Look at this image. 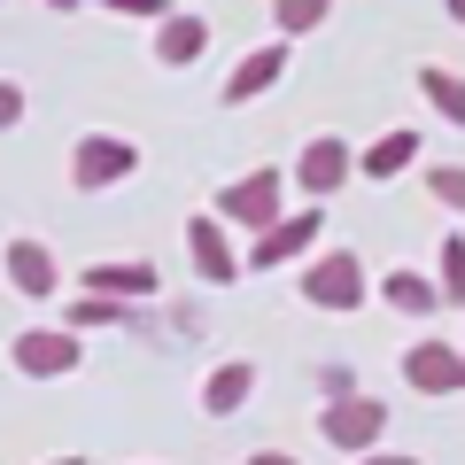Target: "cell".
<instances>
[{
    "label": "cell",
    "instance_id": "10",
    "mask_svg": "<svg viewBox=\"0 0 465 465\" xmlns=\"http://www.w3.org/2000/svg\"><path fill=\"white\" fill-rule=\"evenodd\" d=\"M186 256H194V272H202L210 287H232V280H241L225 232H217V217H186Z\"/></svg>",
    "mask_w": 465,
    "mask_h": 465
},
{
    "label": "cell",
    "instance_id": "2",
    "mask_svg": "<svg viewBox=\"0 0 465 465\" xmlns=\"http://www.w3.org/2000/svg\"><path fill=\"white\" fill-rule=\"evenodd\" d=\"M318 434H326L333 450H357V458H365V450H381V434H388V403H381V396H357V388H349V396H333V403H326Z\"/></svg>",
    "mask_w": 465,
    "mask_h": 465
},
{
    "label": "cell",
    "instance_id": "13",
    "mask_svg": "<svg viewBox=\"0 0 465 465\" xmlns=\"http://www.w3.org/2000/svg\"><path fill=\"white\" fill-rule=\"evenodd\" d=\"M249 396H256V365H217L210 388H202V411H210V419H232Z\"/></svg>",
    "mask_w": 465,
    "mask_h": 465
},
{
    "label": "cell",
    "instance_id": "12",
    "mask_svg": "<svg viewBox=\"0 0 465 465\" xmlns=\"http://www.w3.org/2000/svg\"><path fill=\"white\" fill-rule=\"evenodd\" d=\"M411 155H419V133H411V124H396V133H381L365 155H357V171H365V179H403Z\"/></svg>",
    "mask_w": 465,
    "mask_h": 465
},
{
    "label": "cell",
    "instance_id": "7",
    "mask_svg": "<svg viewBox=\"0 0 465 465\" xmlns=\"http://www.w3.org/2000/svg\"><path fill=\"white\" fill-rule=\"evenodd\" d=\"M349 171H357V148H349V140H333V133H318L311 148L295 155V186H302L311 202H326L333 186L349 179Z\"/></svg>",
    "mask_w": 465,
    "mask_h": 465
},
{
    "label": "cell",
    "instance_id": "26",
    "mask_svg": "<svg viewBox=\"0 0 465 465\" xmlns=\"http://www.w3.org/2000/svg\"><path fill=\"white\" fill-rule=\"evenodd\" d=\"M450 24H465V0H450Z\"/></svg>",
    "mask_w": 465,
    "mask_h": 465
},
{
    "label": "cell",
    "instance_id": "15",
    "mask_svg": "<svg viewBox=\"0 0 465 465\" xmlns=\"http://www.w3.org/2000/svg\"><path fill=\"white\" fill-rule=\"evenodd\" d=\"M202 47H210V24H202V16H163V32H155V63L179 70V63H194Z\"/></svg>",
    "mask_w": 465,
    "mask_h": 465
},
{
    "label": "cell",
    "instance_id": "17",
    "mask_svg": "<svg viewBox=\"0 0 465 465\" xmlns=\"http://www.w3.org/2000/svg\"><path fill=\"white\" fill-rule=\"evenodd\" d=\"M419 94H427L434 109H442L450 124H458V133H465V78H458V70H442V63H427V70H419Z\"/></svg>",
    "mask_w": 465,
    "mask_h": 465
},
{
    "label": "cell",
    "instance_id": "23",
    "mask_svg": "<svg viewBox=\"0 0 465 465\" xmlns=\"http://www.w3.org/2000/svg\"><path fill=\"white\" fill-rule=\"evenodd\" d=\"M109 8H116V16H171L163 0H109Z\"/></svg>",
    "mask_w": 465,
    "mask_h": 465
},
{
    "label": "cell",
    "instance_id": "1",
    "mask_svg": "<svg viewBox=\"0 0 465 465\" xmlns=\"http://www.w3.org/2000/svg\"><path fill=\"white\" fill-rule=\"evenodd\" d=\"M8 357H16L24 381H63V372H78L85 341H78V326H32L8 341Z\"/></svg>",
    "mask_w": 465,
    "mask_h": 465
},
{
    "label": "cell",
    "instance_id": "27",
    "mask_svg": "<svg viewBox=\"0 0 465 465\" xmlns=\"http://www.w3.org/2000/svg\"><path fill=\"white\" fill-rule=\"evenodd\" d=\"M47 8H78V0H47Z\"/></svg>",
    "mask_w": 465,
    "mask_h": 465
},
{
    "label": "cell",
    "instance_id": "16",
    "mask_svg": "<svg viewBox=\"0 0 465 465\" xmlns=\"http://www.w3.org/2000/svg\"><path fill=\"white\" fill-rule=\"evenodd\" d=\"M381 295L396 302L403 318H427V311H442V295H434V280H427V272H388V280H381Z\"/></svg>",
    "mask_w": 465,
    "mask_h": 465
},
{
    "label": "cell",
    "instance_id": "14",
    "mask_svg": "<svg viewBox=\"0 0 465 465\" xmlns=\"http://www.w3.org/2000/svg\"><path fill=\"white\" fill-rule=\"evenodd\" d=\"M280 70H287V47H256V54H241V70L225 78V101H256L264 85H280Z\"/></svg>",
    "mask_w": 465,
    "mask_h": 465
},
{
    "label": "cell",
    "instance_id": "25",
    "mask_svg": "<svg viewBox=\"0 0 465 465\" xmlns=\"http://www.w3.org/2000/svg\"><path fill=\"white\" fill-rule=\"evenodd\" d=\"M249 465H295V458H287V450H256Z\"/></svg>",
    "mask_w": 465,
    "mask_h": 465
},
{
    "label": "cell",
    "instance_id": "28",
    "mask_svg": "<svg viewBox=\"0 0 465 465\" xmlns=\"http://www.w3.org/2000/svg\"><path fill=\"white\" fill-rule=\"evenodd\" d=\"M47 465H78V458H47Z\"/></svg>",
    "mask_w": 465,
    "mask_h": 465
},
{
    "label": "cell",
    "instance_id": "4",
    "mask_svg": "<svg viewBox=\"0 0 465 465\" xmlns=\"http://www.w3.org/2000/svg\"><path fill=\"white\" fill-rule=\"evenodd\" d=\"M302 302H318V311H357V302H365V264H357L349 249L311 256V272H302Z\"/></svg>",
    "mask_w": 465,
    "mask_h": 465
},
{
    "label": "cell",
    "instance_id": "20",
    "mask_svg": "<svg viewBox=\"0 0 465 465\" xmlns=\"http://www.w3.org/2000/svg\"><path fill=\"white\" fill-rule=\"evenodd\" d=\"M427 194L442 202V210L465 217V171H458V163H434V171H427Z\"/></svg>",
    "mask_w": 465,
    "mask_h": 465
},
{
    "label": "cell",
    "instance_id": "21",
    "mask_svg": "<svg viewBox=\"0 0 465 465\" xmlns=\"http://www.w3.org/2000/svg\"><path fill=\"white\" fill-rule=\"evenodd\" d=\"M124 318V302H109V295H85V302H70V326H116Z\"/></svg>",
    "mask_w": 465,
    "mask_h": 465
},
{
    "label": "cell",
    "instance_id": "9",
    "mask_svg": "<svg viewBox=\"0 0 465 465\" xmlns=\"http://www.w3.org/2000/svg\"><path fill=\"white\" fill-rule=\"evenodd\" d=\"M318 225H326L318 210H302V217H280V225H264V232H256V249H249V264H256V272H272V264H295V256L318 241Z\"/></svg>",
    "mask_w": 465,
    "mask_h": 465
},
{
    "label": "cell",
    "instance_id": "6",
    "mask_svg": "<svg viewBox=\"0 0 465 465\" xmlns=\"http://www.w3.org/2000/svg\"><path fill=\"white\" fill-rule=\"evenodd\" d=\"M403 381H411L419 396H458V388H465V349L411 341V349H403Z\"/></svg>",
    "mask_w": 465,
    "mask_h": 465
},
{
    "label": "cell",
    "instance_id": "5",
    "mask_svg": "<svg viewBox=\"0 0 465 465\" xmlns=\"http://www.w3.org/2000/svg\"><path fill=\"white\" fill-rule=\"evenodd\" d=\"M217 217H232V225H249V232H264V225H280V171H249V179H232V186H217Z\"/></svg>",
    "mask_w": 465,
    "mask_h": 465
},
{
    "label": "cell",
    "instance_id": "8",
    "mask_svg": "<svg viewBox=\"0 0 465 465\" xmlns=\"http://www.w3.org/2000/svg\"><path fill=\"white\" fill-rule=\"evenodd\" d=\"M78 287H85V295H109V302H148L155 295V264H148V256H133V264L109 256V264H85Z\"/></svg>",
    "mask_w": 465,
    "mask_h": 465
},
{
    "label": "cell",
    "instance_id": "3",
    "mask_svg": "<svg viewBox=\"0 0 465 465\" xmlns=\"http://www.w3.org/2000/svg\"><path fill=\"white\" fill-rule=\"evenodd\" d=\"M133 171H140V148L116 140V133H85L78 148H70V186H78V194H101V186L133 179Z\"/></svg>",
    "mask_w": 465,
    "mask_h": 465
},
{
    "label": "cell",
    "instance_id": "24",
    "mask_svg": "<svg viewBox=\"0 0 465 465\" xmlns=\"http://www.w3.org/2000/svg\"><path fill=\"white\" fill-rule=\"evenodd\" d=\"M365 465H419V458H396V450H365Z\"/></svg>",
    "mask_w": 465,
    "mask_h": 465
},
{
    "label": "cell",
    "instance_id": "18",
    "mask_svg": "<svg viewBox=\"0 0 465 465\" xmlns=\"http://www.w3.org/2000/svg\"><path fill=\"white\" fill-rule=\"evenodd\" d=\"M434 295L465 302V232H450V241H442V280H434Z\"/></svg>",
    "mask_w": 465,
    "mask_h": 465
},
{
    "label": "cell",
    "instance_id": "19",
    "mask_svg": "<svg viewBox=\"0 0 465 465\" xmlns=\"http://www.w3.org/2000/svg\"><path fill=\"white\" fill-rule=\"evenodd\" d=\"M326 16H333V0H280V8H272V24H280V32H318Z\"/></svg>",
    "mask_w": 465,
    "mask_h": 465
},
{
    "label": "cell",
    "instance_id": "22",
    "mask_svg": "<svg viewBox=\"0 0 465 465\" xmlns=\"http://www.w3.org/2000/svg\"><path fill=\"white\" fill-rule=\"evenodd\" d=\"M8 124H24V85L16 78H0V133H8Z\"/></svg>",
    "mask_w": 465,
    "mask_h": 465
},
{
    "label": "cell",
    "instance_id": "11",
    "mask_svg": "<svg viewBox=\"0 0 465 465\" xmlns=\"http://www.w3.org/2000/svg\"><path fill=\"white\" fill-rule=\"evenodd\" d=\"M8 280H16V295L47 302L54 287H63V272H54V256L39 249V241H8Z\"/></svg>",
    "mask_w": 465,
    "mask_h": 465
}]
</instances>
